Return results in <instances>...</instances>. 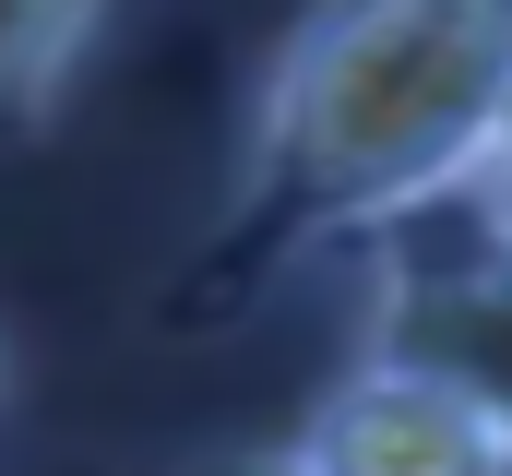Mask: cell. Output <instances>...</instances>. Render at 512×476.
<instances>
[{"label": "cell", "instance_id": "6da1fadb", "mask_svg": "<svg viewBox=\"0 0 512 476\" xmlns=\"http://www.w3.org/2000/svg\"><path fill=\"white\" fill-rule=\"evenodd\" d=\"M512 143V0H310L262 60L215 227L167 286V334L262 310L298 262L453 215Z\"/></svg>", "mask_w": 512, "mask_h": 476}, {"label": "cell", "instance_id": "7a4b0ae2", "mask_svg": "<svg viewBox=\"0 0 512 476\" xmlns=\"http://www.w3.org/2000/svg\"><path fill=\"white\" fill-rule=\"evenodd\" d=\"M358 262H370V286H358V357L465 393L512 441V227H489L477 203H453L429 227L358 250Z\"/></svg>", "mask_w": 512, "mask_h": 476}, {"label": "cell", "instance_id": "3957f363", "mask_svg": "<svg viewBox=\"0 0 512 476\" xmlns=\"http://www.w3.org/2000/svg\"><path fill=\"white\" fill-rule=\"evenodd\" d=\"M298 476H512V441L441 381L358 357L346 381L310 393V417L286 429Z\"/></svg>", "mask_w": 512, "mask_h": 476}, {"label": "cell", "instance_id": "277c9868", "mask_svg": "<svg viewBox=\"0 0 512 476\" xmlns=\"http://www.w3.org/2000/svg\"><path fill=\"white\" fill-rule=\"evenodd\" d=\"M96 24H108V0H0V143H36L60 119Z\"/></svg>", "mask_w": 512, "mask_h": 476}, {"label": "cell", "instance_id": "5b68a950", "mask_svg": "<svg viewBox=\"0 0 512 476\" xmlns=\"http://www.w3.org/2000/svg\"><path fill=\"white\" fill-rule=\"evenodd\" d=\"M465 203H477V215H489V227H512V143H501V155H489V179H477V191H465Z\"/></svg>", "mask_w": 512, "mask_h": 476}]
</instances>
